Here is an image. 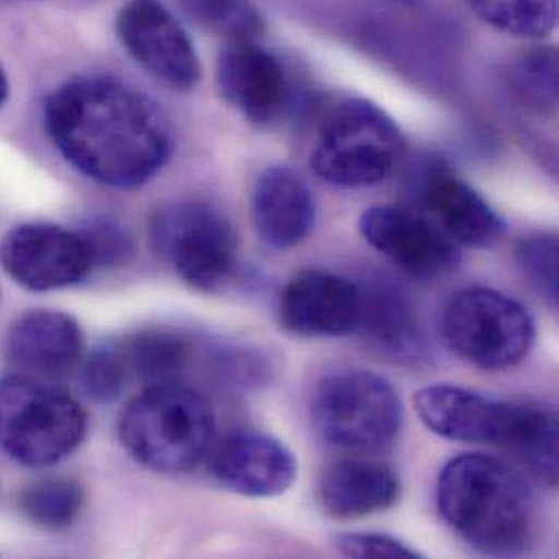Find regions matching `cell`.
<instances>
[{
	"instance_id": "cell-1",
	"label": "cell",
	"mask_w": 559,
	"mask_h": 559,
	"mask_svg": "<svg viewBox=\"0 0 559 559\" xmlns=\"http://www.w3.org/2000/svg\"><path fill=\"white\" fill-rule=\"evenodd\" d=\"M52 144L81 175L109 188H138L168 162L173 138L162 109L109 76H79L46 103Z\"/></svg>"
},
{
	"instance_id": "cell-2",
	"label": "cell",
	"mask_w": 559,
	"mask_h": 559,
	"mask_svg": "<svg viewBox=\"0 0 559 559\" xmlns=\"http://www.w3.org/2000/svg\"><path fill=\"white\" fill-rule=\"evenodd\" d=\"M442 519L479 554L516 558L532 549L536 508L523 475L492 455H460L438 479Z\"/></svg>"
},
{
	"instance_id": "cell-3",
	"label": "cell",
	"mask_w": 559,
	"mask_h": 559,
	"mask_svg": "<svg viewBox=\"0 0 559 559\" xmlns=\"http://www.w3.org/2000/svg\"><path fill=\"white\" fill-rule=\"evenodd\" d=\"M120 442L155 473H190L216 442V416L210 401L183 383L148 385L122 412Z\"/></svg>"
},
{
	"instance_id": "cell-4",
	"label": "cell",
	"mask_w": 559,
	"mask_h": 559,
	"mask_svg": "<svg viewBox=\"0 0 559 559\" xmlns=\"http://www.w3.org/2000/svg\"><path fill=\"white\" fill-rule=\"evenodd\" d=\"M87 431L83 407L35 374L0 379V449L28 468L55 466L72 455Z\"/></svg>"
},
{
	"instance_id": "cell-5",
	"label": "cell",
	"mask_w": 559,
	"mask_h": 559,
	"mask_svg": "<svg viewBox=\"0 0 559 559\" xmlns=\"http://www.w3.org/2000/svg\"><path fill=\"white\" fill-rule=\"evenodd\" d=\"M311 423L326 447L353 455H372L396 442L403 405L385 377L361 368H344L318 381L311 396Z\"/></svg>"
},
{
	"instance_id": "cell-6",
	"label": "cell",
	"mask_w": 559,
	"mask_h": 559,
	"mask_svg": "<svg viewBox=\"0 0 559 559\" xmlns=\"http://www.w3.org/2000/svg\"><path fill=\"white\" fill-rule=\"evenodd\" d=\"M405 138L374 103L346 98L320 120L311 148V170L337 188H368L401 162Z\"/></svg>"
},
{
	"instance_id": "cell-7",
	"label": "cell",
	"mask_w": 559,
	"mask_h": 559,
	"mask_svg": "<svg viewBox=\"0 0 559 559\" xmlns=\"http://www.w3.org/2000/svg\"><path fill=\"white\" fill-rule=\"evenodd\" d=\"M148 242L179 280L199 292H218L236 273V231L227 216L205 201H179L155 212Z\"/></svg>"
},
{
	"instance_id": "cell-8",
	"label": "cell",
	"mask_w": 559,
	"mask_h": 559,
	"mask_svg": "<svg viewBox=\"0 0 559 559\" xmlns=\"http://www.w3.org/2000/svg\"><path fill=\"white\" fill-rule=\"evenodd\" d=\"M447 346L484 370L519 366L532 350L536 324L516 298L492 287H464L442 311Z\"/></svg>"
},
{
	"instance_id": "cell-9",
	"label": "cell",
	"mask_w": 559,
	"mask_h": 559,
	"mask_svg": "<svg viewBox=\"0 0 559 559\" xmlns=\"http://www.w3.org/2000/svg\"><path fill=\"white\" fill-rule=\"evenodd\" d=\"M96 264L87 236L48 223L13 227L0 242L4 273L33 292H50L85 280Z\"/></svg>"
},
{
	"instance_id": "cell-10",
	"label": "cell",
	"mask_w": 559,
	"mask_h": 559,
	"mask_svg": "<svg viewBox=\"0 0 559 559\" xmlns=\"http://www.w3.org/2000/svg\"><path fill=\"white\" fill-rule=\"evenodd\" d=\"M361 238L403 273L436 280L457 269L460 247L425 214L401 205H374L359 218Z\"/></svg>"
},
{
	"instance_id": "cell-11",
	"label": "cell",
	"mask_w": 559,
	"mask_h": 559,
	"mask_svg": "<svg viewBox=\"0 0 559 559\" xmlns=\"http://www.w3.org/2000/svg\"><path fill=\"white\" fill-rule=\"evenodd\" d=\"M127 52L173 90H192L201 81V61L181 22L157 0H131L116 20Z\"/></svg>"
},
{
	"instance_id": "cell-12",
	"label": "cell",
	"mask_w": 559,
	"mask_h": 559,
	"mask_svg": "<svg viewBox=\"0 0 559 559\" xmlns=\"http://www.w3.org/2000/svg\"><path fill=\"white\" fill-rule=\"evenodd\" d=\"M361 285L342 275L309 269L283 287L280 320L298 337H344L359 331Z\"/></svg>"
},
{
	"instance_id": "cell-13",
	"label": "cell",
	"mask_w": 559,
	"mask_h": 559,
	"mask_svg": "<svg viewBox=\"0 0 559 559\" xmlns=\"http://www.w3.org/2000/svg\"><path fill=\"white\" fill-rule=\"evenodd\" d=\"M207 464L223 488L255 499L287 492L298 473L296 457L281 440L251 429L216 438Z\"/></svg>"
},
{
	"instance_id": "cell-14",
	"label": "cell",
	"mask_w": 559,
	"mask_h": 559,
	"mask_svg": "<svg viewBox=\"0 0 559 559\" xmlns=\"http://www.w3.org/2000/svg\"><path fill=\"white\" fill-rule=\"evenodd\" d=\"M223 98L253 124L280 120L287 103V79L280 59L255 39L229 41L216 68Z\"/></svg>"
},
{
	"instance_id": "cell-15",
	"label": "cell",
	"mask_w": 559,
	"mask_h": 559,
	"mask_svg": "<svg viewBox=\"0 0 559 559\" xmlns=\"http://www.w3.org/2000/svg\"><path fill=\"white\" fill-rule=\"evenodd\" d=\"M420 205L460 247L490 249L508 231L503 218L466 181L444 166H431L418 183Z\"/></svg>"
},
{
	"instance_id": "cell-16",
	"label": "cell",
	"mask_w": 559,
	"mask_h": 559,
	"mask_svg": "<svg viewBox=\"0 0 559 559\" xmlns=\"http://www.w3.org/2000/svg\"><path fill=\"white\" fill-rule=\"evenodd\" d=\"M425 427L453 442L501 447L510 425L512 403H499L455 385H431L414 396Z\"/></svg>"
},
{
	"instance_id": "cell-17",
	"label": "cell",
	"mask_w": 559,
	"mask_h": 559,
	"mask_svg": "<svg viewBox=\"0 0 559 559\" xmlns=\"http://www.w3.org/2000/svg\"><path fill=\"white\" fill-rule=\"evenodd\" d=\"M251 218L258 236L269 247L277 251L298 247L316 221L309 186L287 166L262 170L251 192Z\"/></svg>"
},
{
	"instance_id": "cell-18",
	"label": "cell",
	"mask_w": 559,
	"mask_h": 559,
	"mask_svg": "<svg viewBox=\"0 0 559 559\" xmlns=\"http://www.w3.org/2000/svg\"><path fill=\"white\" fill-rule=\"evenodd\" d=\"M7 355L26 374L61 377L81 361L83 333L79 322L63 311L31 309L13 322Z\"/></svg>"
},
{
	"instance_id": "cell-19",
	"label": "cell",
	"mask_w": 559,
	"mask_h": 559,
	"mask_svg": "<svg viewBox=\"0 0 559 559\" xmlns=\"http://www.w3.org/2000/svg\"><path fill=\"white\" fill-rule=\"evenodd\" d=\"M401 495L396 473L372 460H340L331 464L318 484V501L326 516L355 521L390 510Z\"/></svg>"
},
{
	"instance_id": "cell-20",
	"label": "cell",
	"mask_w": 559,
	"mask_h": 559,
	"mask_svg": "<svg viewBox=\"0 0 559 559\" xmlns=\"http://www.w3.org/2000/svg\"><path fill=\"white\" fill-rule=\"evenodd\" d=\"M501 449L534 479L549 488L558 484V416L551 409L532 403H512Z\"/></svg>"
},
{
	"instance_id": "cell-21",
	"label": "cell",
	"mask_w": 559,
	"mask_h": 559,
	"mask_svg": "<svg viewBox=\"0 0 559 559\" xmlns=\"http://www.w3.org/2000/svg\"><path fill=\"white\" fill-rule=\"evenodd\" d=\"M361 294L364 309L359 331H364L377 346L392 353H407L420 346V326L403 292L390 283H374L361 287Z\"/></svg>"
},
{
	"instance_id": "cell-22",
	"label": "cell",
	"mask_w": 559,
	"mask_h": 559,
	"mask_svg": "<svg viewBox=\"0 0 559 559\" xmlns=\"http://www.w3.org/2000/svg\"><path fill=\"white\" fill-rule=\"evenodd\" d=\"M124 346L131 377L148 385L181 383L192 361V344L177 331L153 329L133 335Z\"/></svg>"
},
{
	"instance_id": "cell-23",
	"label": "cell",
	"mask_w": 559,
	"mask_h": 559,
	"mask_svg": "<svg viewBox=\"0 0 559 559\" xmlns=\"http://www.w3.org/2000/svg\"><path fill=\"white\" fill-rule=\"evenodd\" d=\"M492 28L514 37H545L556 28L558 0H466Z\"/></svg>"
},
{
	"instance_id": "cell-24",
	"label": "cell",
	"mask_w": 559,
	"mask_h": 559,
	"mask_svg": "<svg viewBox=\"0 0 559 559\" xmlns=\"http://www.w3.org/2000/svg\"><path fill=\"white\" fill-rule=\"evenodd\" d=\"M85 503L83 486L72 479H44L28 486L20 497L24 516L44 530H66L81 514Z\"/></svg>"
},
{
	"instance_id": "cell-25",
	"label": "cell",
	"mask_w": 559,
	"mask_h": 559,
	"mask_svg": "<svg viewBox=\"0 0 559 559\" xmlns=\"http://www.w3.org/2000/svg\"><path fill=\"white\" fill-rule=\"evenodd\" d=\"M186 15L229 41L258 39L264 33V17L251 0H179Z\"/></svg>"
},
{
	"instance_id": "cell-26",
	"label": "cell",
	"mask_w": 559,
	"mask_h": 559,
	"mask_svg": "<svg viewBox=\"0 0 559 559\" xmlns=\"http://www.w3.org/2000/svg\"><path fill=\"white\" fill-rule=\"evenodd\" d=\"M512 90L521 100L538 109H556L558 103V57L551 48L525 50L510 66Z\"/></svg>"
},
{
	"instance_id": "cell-27",
	"label": "cell",
	"mask_w": 559,
	"mask_h": 559,
	"mask_svg": "<svg viewBox=\"0 0 559 559\" xmlns=\"http://www.w3.org/2000/svg\"><path fill=\"white\" fill-rule=\"evenodd\" d=\"M516 266L551 307H558L559 247L554 236H534L521 242L516 249Z\"/></svg>"
},
{
	"instance_id": "cell-28",
	"label": "cell",
	"mask_w": 559,
	"mask_h": 559,
	"mask_svg": "<svg viewBox=\"0 0 559 559\" xmlns=\"http://www.w3.org/2000/svg\"><path fill=\"white\" fill-rule=\"evenodd\" d=\"M131 377L124 346L120 344H105L94 348L83 368H81V383L87 396L96 401H114L122 394L127 381Z\"/></svg>"
},
{
	"instance_id": "cell-29",
	"label": "cell",
	"mask_w": 559,
	"mask_h": 559,
	"mask_svg": "<svg viewBox=\"0 0 559 559\" xmlns=\"http://www.w3.org/2000/svg\"><path fill=\"white\" fill-rule=\"evenodd\" d=\"M333 547L340 556L355 559H416L420 554L403 545L401 540L383 534H340L333 538Z\"/></svg>"
},
{
	"instance_id": "cell-30",
	"label": "cell",
	"mask_w": 559,
	"mask_h": 559,
	"mask_svg": "<svg viewBox=\"0 0 559 559\" xmlns=\"http://www.w3.org/2000/svg\"><path fill=\"white\" fill-rule=\"evenodd\" d=\"M7 94H9V83H7L4 70H2V66H0V107H2V103L7 100Z\"/></svg>"
}]
</instances>
